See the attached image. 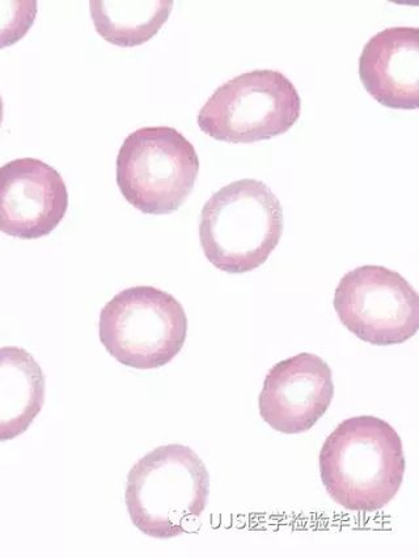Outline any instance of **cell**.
Here are the masks:
<instances>
[{
    "label": "cell",
    "instance_id": "4fadbf2b",
    "mask_svg": "<svg viewBox=\"0 0 419 558\" xmlns=\"http://www.w3.org/2000/svg\"><path fill=\"white\" fill-rule=\"evenodd\" d=\"M36 0H0V50L17 44L35 24Z\"/></svg>",
    "mask_w": 419,
    "mask_h": 558
},
{
    "label": "cell",
    "instance_id": "30bf717a",
    "mask_svg": "<svg viewBox=\"0 0 419 558\" xmlns=\"http://www.w3.org/2000/svg\"><path fill=\"white\" fill-rule=\"evenodd\" d=\"M365 89L382 106L412 110L419 106V29L393 27L379 32L359 58Z\"/></svg>",
    "mask_w": 419,
    "mask_h": 558
},
{
    "label": "cell",
    "instance_id": "52a82bcc",
    "mask_svg": "<svg viewBox=\"0 0 419 558\" xmlns=\"http://www.w3.org/2000/svg\"><path fill=\"white\" fill-rule=\"evenodd\" d=\"M333 304L343 326L371 345H398L419 329L416 290L384 266L366 265L346 272L335 289Z\"/></svg>",
    "mask_w": 419,
    "mask_h": 558
},
{
    "label": "cell",
    "instance_id": "277c9868",
    "mask_svg": "<svg viewBox=\"0 0 419 558\" xmlns=\"http://www.w3.org/2000/svg\"><path fill=\"white\" fill-rule=\"evenodd\" d=\"M199 172L195 146L175 128L135 130L118 157V184L122 196L148 216H167L185 204Z\"/></svg>",
    "mask_w": 419,
    "mask_h": 558
},
{
    "label": "cell",
    "instance_id": "6da1fadb",
    "mask_svg": "<svg viewBox=\"0 0 419 558\" xmlns=\"http://www.w3.org/2000/svg\"><path fill=\"white\" fill-rule=\"evenodd\" d=\"M319 464L328 495L354 512L385 508L402 488L406 469L398 433L373 415L335 427L322 445Z\"/></svg>",
    "mask_w": 419,
    "mask_h": 558
},
{
    "label": "cell",
    "instance_id": "3957f363",
    "mask_svg": "<svg viewBox=\"0 0 419 558\" xmlns=\"http://www.w3.org/2000/svg\"><path fill=\"white\" fill-rule=\"evenodd\" d=\"M282 233L280 199L255 179L235 181L212 194L199 222L206 258L230 275L260 268L279 246Z\"/></svg>",
    "mask_w": 419,
    "mask_h": 558
},
{
    "label": "cell",
    "instance_id": "9c48e42d",
    "mask_svg": "<svg viewBox=\"0 0 419 558\" xmlns=\"http://www.w3.org/2000/svg\"><path fill=\"white\" fill-rule=\"evenodd\" d=\"M333 396L328 363L319 355L300 353L270 368L260 393V414L274 430L294 436L319 423Z\"/></svg>",
    "mask_w": 419,
    "mask_h": 558
},
{
    "label": "cell",
    "instance_id": "5bb4252c",
    "mask_svg": "<svg viewBox=\"0 0 419 558\" xmlns=\"http://www.w3.org/2000/svg\"><path fill=\"white\" fill-rule=\"evenodd\" d=\"M3 116H4V106H3L2 96H0V126H2Z\"/></svg>",
    "mask_w": 419,
    "mask_h": 558
},
{
    "label": "cell",
    "instance_id": "ba28073f",
    "mask_svg": "<svg viewBox=\"0 0 419 558\" xmlns=\"http://www.w3.org/2000/svg\"><path fill=\"white\" fill-rule=\"evenodd\" d=\"M69 192L56 168L35 158L0 168V231L12 238L48 236L66 216Z\"/></svg>",
    "mask_w": 419,
    "mask_h": 558
},
{
    "label": "cell",
    "instance_id": "7a4b0ae2",
    "mask_svg": "<svg viewBox=\"0 0 419 558\" xmlns=\"http://www.w3.org/2000/svg\"><path fill=\"white\" fill-rule=\"evenodd\" d=\"M210 475L190 447L167 445L148 452L127 475L125 502L133 524L155 538L188 532L208 506Z\"/></svg>",
    "mask_w": 419,
    "mask_h": 558
},
{
    "label": "cell",
    "instance_id": "7c38bea8",
    "mask_svg": "<svg viewBox=\"0 0 419 558\" xmlns=\"http://www.w3.org/2000/svg\"><path fill=\"white\" fill-rule=\"evenodd\" d=\"M172 0H93L96 32L109 44L135 48L158 35L170 19Z\"/></svg>",
    "mask_w": 419,
    "mask_h": 558
},
{
    "label": "cell",
    "instance_id": "8fae6325",
    "mask_svg": "<svg viewBox=\"0 0 419 558\" xmlns=\"http://www.w3.org/2000/svg\"><path fill=\"white\" fill-rule=\"evenodd\" d=\"M47 380L35 356L0 348V442L21 437L42 411Z\"/></svg>",
    "mask_w": 419,
    "mask_h": 558
},
{
    "label": "cell",
    "instance_id": "5b68a950",
    "mask_svg": "<svg viewBox=\"0 0 419 558\" xmlns=\"http://www.w3.org/2000/svg\"><path fill=\"white\" fill-rule=\"evenodd\" d=\"M99 336L121 365L153 369L182 352L188 337V317L175 296L152 287L121 291L101 310Z\"/></svg>",
    "mask_w": 419,
    "mask_h": 558
},
{
    "label": "cell",
    "instance_id": "8992f818",
    "mask_svg": "<svg viewBox=\"0 0 419 558\" xmlns=\"http://www.w3.org/2000/svg\"><path fill=\"white\" fill-rule=\"evenodd\" d=\"M301 113L292 81L274 70H255L224 83L206 101L198 126L227 144H255L288 132Z\"/></svg>",
    "mask_w": 419,
    "mask_h": 558
}]
</instances>
